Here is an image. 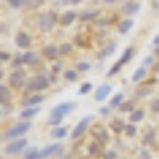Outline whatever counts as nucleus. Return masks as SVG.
I'll use <instances>...</instances> for the list:
<instances>
[{"label":"nucleus","instance_id":"4c0bfd02","mask_svg":"<svg viewBox=\"0 0 159 159\" xmlns=\"http://www.w3.org/2000/svg\"><path fill=\"white\" fill-rule=\"evenodd\" d=\"M89 89H91V83H84V84L81 86V89H80V94H86Z\"/></svg>","mask_w":159,"mask_h":159},{"label":"nucleus","instance_id":"f03ea898","mask_svg":"<svg viewBox=\"0 0 159 159\" xmlns=\"http://www.w3.org/2000/svg\"><path fill=\"white\" fill-rule=\"evenodd\" d=\"M30 129V123L27 121V123H19V124H16V126H13L11 129H8L7 132H5V139H16V137H21L22 134H25Z\"/></svg>","mask_w":159,"mask_h":159},{"label":"nucleus","instance_id":"5701e85b","mask_svg":"<svg viewBox=\"0 0 159 159\" xmlns=\"http://www.w3.org/2000/svg\"><path fill=\"white\" fill-rule=\"evenodd\" d=\"M143 115H145V113H143L142 110H137V111H134V113L130 115V121H132V123H139L140 119L143 118Z\"/></svg>","mask_w":159,"mask_h":159},{"label":"nucleus","instance_id":"6ab92c4d","mask_svg":"<svg viewBox=\"0 0 159 159\" xmlns=\"http://www.w3.org/2000/svg\"><path fill=\"white\" fill-rule=\"evenodd\" d=\"M42 157H43V156H42V151H38V150H35V148L29 150L27 154H25V159H42Z\"/></svg>","mask_w":159,"mask_h":159},{"label":"nucleus","instance_id":"9b49d317","mask_svg":"<svg viewBox=\"0 0 159 159\" xmlns=\"http://www.w3.org/2000/svg\"><path fill=\"white\" fill-rule=\"evenodd\" d=\"M10 81H11V84H13V86L19 88V86L24 83V72H22V70H16V72H13V75H11V78H10Z\"/></svg>","mask_w":159,"mask_h":159},{"label":"nucleus","instance_id":"c85d7f7f","mask_svg":"<svg viewBox=\"0 0 159 159\" xmlns=\"http://www.w3.org/2000/svg\"><path fill=\"white\" fill-rule=\"evenodd\" d=\"M70 51H72V45H69V43H64V45L59 48V52H61V54H69Z\"/></svg>","mask_w":159,"mask_h":159},{"label":"nucleus","instance_id":"cd10ccee","mask_svg":"<svg viewBox=\"0 0 159 159\" xmlns=\"http://www.w3.org/2000/svg\"><path fill=\"white\" fill-rule=\"evenodd\" d=\"M124 126H123V123L119 121V119H116V121H113L111 123V129L115 130V132H121V129H123Z\"/></svg>","mask_w":159,"mask_h":159},{"label":"nucleus","instance_id":"c756f323","mask_svg":"<svg viewBox=\"0 0 159 159\" xmlns=\"http://www.w3.org/2000/svg\"><path fill=\"white\" fill-rule=\"evenodd\" d=\"M137 10H139V5H137V3H129V5H126V8H124L126 13H135Z\"/></svg>","mask_w":159,"mask_h":159},{"label":"nucleus","instance_id":"58836bf2","mask_svg":"<svg viewBox=\"0 0 159 159\" xmlns=\"http://www.w3.org/2000/svg\"><path fill=\"white\" fill-rule=\"evenodd\" d=\"M151 110H153V111H156V113L159 111V99H157V100H154V102L151 103Z\"/></svg>","mask_w":159,"mask_h":159},{"label":"nucleus","instance_id":"dca6fc26","mask_svg":"<svg viewBox=\"0 0 159 159\" xmlns=\"http://www.w3.org/2000/svg\"><path fill=\"white\" fill-rule=\"evenodd\" d=\"M37 61H38V57H37V54H35V52H25V54L22 56V62H24V64L34 65Z\"/></svg>","mask_w":159,"mask_h":159},{"label":"nucleus","instance_id":"72a5a7b5","mask_svg":"<svg viewBox=\"0 0 159 159\" xmlns=\"http://www.w3.org/2000/svg\"><path fill=\"white\" fill-rule=\"evenodd\" d=\"M124 129H126V132H127V135H130V137H132V135H135V127H134V126H132V124H129V126H126Z\"/></svg>","mask_w":159,"mask_h":159},{"label":"nucleus","instance_id":"f704fd0d","mask_svg":"<svg viewBox=\"0 0 159 159\" xmlns=\"http://www.w3.org/2000/svg\"><path fill=\"white\" fill-rule=\"evenodd\" d=\"M22 2H24V0H8V3H10L13 8H19Z\"/></svg>","mask_w":159,"mask_h":159},{"label":"nucleus","instance_id":"473e14b6","mask_svg":"<svg viewBox=\"0 0 159 159\" xmlns=\"http://www.w3.org/2000/svg\"><path fill=\"white\" fill-rule=\"evenodd\" d=\"M83 0H61L62 5H76V3H81Z\"/></svg>","mask_w":159,"mask_h":159},{"label":"nucleus","instance_id":"1a4fd4ad","mask_svg":"<svg viewBox=\"0 0 159 159\" xmlns=\"http://www.w3.org/2000/svg\"><path fill=\"white\" fill-rule=\"evenodd\" d=\"M57 54H59V49L56 48V45H46V46L43 48V56H45L46 59L54 61V59L57 57Z\"/></svg>","mask_w":159,"mask_h":159},{"label":"nucleus","instance_id":"7c9ffc66","mask_svg":"<svg viewBox=\"0 0 159 159\" xmlns=\"http://www.w3.org/2000/svg\"><path fill=\"white\" fill-rule=\"evenodd\" d=\"M64 76L69 80V81H73V80H76V72H73V70H67L64 73Z\"/></svg>","mask_w":159,"mask_h":159},{"label":"nucleus","instance_id":"a211bd4d","mask_svg":"<svg viewBox=\"0 0 159 159\" xmlns=\"http://www.w3.org/2000/svg\"><path fill=\"white\" fill-rule=\"evenodd\" d=\"M94 135H96V139H99V140H100V142H103V143H107V142H108V134H107V130H105L103 127H102V129H99Z\"/></svg>","mask_w":159,"mask_h":159},{"label":"nucleus","instance_id":"bb28decb","mask_svg":"<svg viewBox=\"0 0 159 159\" xmlns=\"http://www.w3.org/2000/svg\"><path fill=\"white\" fill-rule=\"evenodd\" d=\"M24 3L27 5V7H30V8H35L38 5H42L43 0H24Z\"/></svg>","mask_w":159,"mask_h":159},{"label":"nucleus","instance_id":"f3484780","mask_svg":"<svg viewBox=\"0 0 159 159\" xmlns=\"http://www.w3.org/2000/svg\"><path fill=\"white\" fill-rule=\"evenodd\" d=\"M40 111V108L38 107H32V108H25L22 113H21V118H24V119H30L32 116H35L37 113Z\"/></svg>","mask_w":159,"mask_h":159},{"label":"nucleus","instance_id":"b1692460","mask_svg":"<svg viewBox=\"0 0 159 159\" xmlns=\"http://www.w3.org/2000/svg\"><path fill=\"white\" fill-rule=\"evenodd\" d=\"M145 73H147V70H145V69H139L135 73H134V76H132V81H140V80L145 76Z\"/></svg>","mask_w":159,"mask_h":159},{"label":"nucleus","instance_id":"39448f33","mask_svg":"<svg viewBox=\"0 0 159 159\" xmlns=\"http://www.w3.org/2000/svg\"><path fill=\"white\" fill-rule=\"evenodd\" d=\"M24 147H27V140H25V139H19V140H15V142H11L10 145H7L5 153L7 154H18Z\"/></svg>","mask_w":159,"mask_h":159},{"label":"nucleus","instance_id":"393cba45","mask_svg":"<svg viewBox=\"0 0 159 159\" xmlns=\"http://www.w3.org/2000/svg\"><path fill=\"white\" fill-rule=\"evenodd\" d=\"M121 102H123V94L119 92V94H116V96L111 99V102H110V107H111V108H113V107H118V105L121 103Z\"/></svg>","mask_w":159,"mask_h":159},{"label":"nucleus","instance_id":"a878e982","mask_svg":"<svg viewBox=\"0 0 159 159\" xmlns=\"http://www.w3.org/2000/svg\"><path fill=\"white\" fill-rule=\"evenodd\" d=\"M99 15L97 11H84L83 15H81V21H88V19H92V18H96Z\"/></svg>","mask_w":159,"mask_h":159},{"label":"nucleus","instance_id":"6e6552de","mask_svg":"<svg viewBox=\"0 0 159 159\" xmlns=\"http://www.w3.org/2000/svg\"><path fill=\"white\" fill-rule=\"evenodd\" d=\"M62 153V145L61 143H54V145H49L46 147L43 151H42V156L43 157H48V156H54V154H61Z\"/></svg>","mask_w":159,"mask_h":159},{"label":"nucleus","instance_id":"9d476101","mask_svg":"<svg viewBox=\"0 0 159 159\" xmlns=\"http://www.w3.org/2000/svg\"><path fill=\"white\" fill-rule=\"evenodd\" d=\"M16 45L19 48H29L30 46V37L25 32H19L16 35Z\"/></svg>","mask_w":159,"mask_h":159},{"label":"nucleus","instance_id":"f257e3e1","mask_svg":"<svg viewBox=\"0 0 159 159\" xmlns=\"http://www.w3.org/2000/svg\"><path fill=\"white\" fill-rule=\"evenodd\" d=\"M73 108V103L72 102H65V103H59L57 107L52 108L51 115H49V124H59L62 121V118L67 115L69 111H72Z\"/></svg>","mask_w":159,"mask_h":159},{"label":"nucleus","instance_id":"c9c22d12","mask_svg":"<svg viewBox=\"0 0 159 159\" xmlns=\"http://www.w3.org/2000/svg\"><path fill=\"white\" fill-rule=\"evenodd\" d=\"M99 150H100V147H99L97 143H94V145H91L89 153H91V154H97V153H99Z\"/></svg>","mask_w":159,"mask_h":159},{"label":"nucleus","instance_id":"7ed1b4c3","mask_svg":"<svg viewBox=\"0 0 159 159\" xmlns=\"http://www.w3.org/2000/svg\"><path fill=\"white\" fill-rule=\"evenodd\" d=\"M40 29H42L43 32H49L52 27H54V24H56V15L52 11L46 13V15H43L42 18H40Z\"/></svg>","mask_w":159,"mask_h":159},{"label":"nucleus","instance_id":"ddd939ff","mask_svg":"<svg viewBox=\"0 0 159 159\" xmlns=\"http://www.w3.org/2000/svg\"><path fill=\"white\" fill-rule=\"evenodd\" d=\"M76 19V13L75 11H65L61 16V24L62 25H70L73 21Z\"/></svg>","mask_w":159,"mask_h":159},{"label":"nucleus","instance_id":"a19ab883","mask_svg":"<svg viewBox=\"0 0 159 159\" xmlns=\"http://www.w3.org/2000/svg\"><path fill=\"white\" fill-rule=\"evenodd\" d=\"M153 43H154V45H159V35H156V37H154V40H153Z\"/></svg>","mask_w":159,"mask_h":159},{"label":"nucleus","instance_id":"e433bc0d","mask_svg":"<svg viewBox=\"0 0 159 159\" xmlns=\"http://www.w3.org/2000/svg\"><path fill=\"white\" fill-rule=\"evenodd\" d=\"M132 105H134V102H127V103H123V105H121V108H119V110H123V111L132 110Z\"/></svg>","mask_w":159,"mask_h":159},{"label":"nucleus","instance_id":"aec40b11","mask_svg":"<svg viewBox=\"0 0 159 159\" xmlns=\"http://www.w3.org/2000/svg\"><path fill=\"white\" fill-rule=\"evenodd\" d=\"M132 24H134V22H132V19H126V21H123L121 24H119V32H121V34H126V32L132 27Z\"/></svg>","mask_w":159,"mask_h":159},{"label":"nucleus","instance_id":"79ce46f5","mask_svg":"<svg viewBox=\"0 0 159 159\" xmlns=\"http://www.w3.org/2000/svg\"><path fill=\"white\" fill-rule=\"evenodd\" d=\"M2 61H8V54H7V52H2Z\"/></svg>","mask_w":159,"mask_h":159},{"label":"nucleus","instance_id":"f8f14e48","mask_svg":"<svg viewBox=\"0 0 159 159\" xmlns=\"http://www.w3.org/2000/svg\"><path fill=\"white\" fill-rule=\"evenodd\" d=\"M45 100V96H42V94H35V96H30V97H27V99H24V107H34V105H37V103H40V102H43Z\"/></svg>","mask_w":159,"mask_h":159},{"label":"nucleus","instance_id":"ea45409f","mask_svg":"<svg viewBox=\"0 0 159 159\" xmlns=\"http://www.w3.org/2000/svg\"><path fill=\"white\" fill-rule=\"evenodd\" d=\"M113 157H116V153L115 151H110V153L105 154V159H113Z\"/></svg>","mask_w":159,"mask_h":159},{"label":"nucleus","instance_id":"0eeeda50","mask_svg":"<svg viewBox=\"0 0 159 159\" xmlns=\"http://www.w3.org/2000/svg\"><path fill=\"white\" fill-rule=\"evenodd\" d=\"M130 57H132V48H127V49L124 51L123 57L119 59V61H118V62H116V64L113 65V67H111V70L108 72V75L111 76V75H115L116 72H119V69H121V67H123V65H124V64H126V62H127V61H129Z\"/></svg>","mask_w":159,"mask_h":159},{"label":"nucleus","instance_id":"37998d69","mask_svg":"<svg viewBox=\"0 0 159 159\" xmlns=\"http://www.w3.org/2000/svg\"><path fill=\"white\" fill-rule=\"evenodd\" d=\"M107 3H113V2H116V0H105Z\"/></svg>","mask_w":159,"mask_h":159},{"label":"nucleus","instance_id":"4be33fe9","mask_svg":"<svg viewBox=\"0 0 159 159\" xmlns=\"http://www.w3.org/2000/svg\"><path fill=\"white\" fill-rule=\"evenodd\" d=\"M65 134H67V129L65 127H57L52 130V137H56V139H62Z\"/></svg>","mask_w":159,"mask_h":159},{"label":"nucleus","instance_id":"2f4dec72","mask_svg":"<svg viewBox=\"0 0 159 159\" xmlns=\"http://www.w3.org/2000/svg\"><path fill=\"white\" fill-rule=\"evenodd\" d=\"M76 69L81 70V72H86V70H89V64H88V62H80V64L76 65Z\"/></svg>","mask_w":159,"mask_h":159},{"label":"nucleus","instance_id":"423d86ee","mask_svg":"<svg viewBox=\"0 0 159 159\" xmlns=\"http://www.w3.org/2000/svg\"><path fill=\"white\" fill-rule=\"evenodd\" d=\"M29 89H34V91H42V89H46L48 88V80L45 76H34L29 84H27Z\"/></svg>","mask_w":159,"mask_h":159},{"label":"nucleus","instance_id":"2eb2a0df","mask_svg":"<svg viewBox=\"0 0 159 159\" xmlns=\"http://www.w3.org/2000/svg\"><path fill=\"white\" fill-rule=\"evenodd\" d=\"M115 49H116V45L115 43H110V45H107L102 51H100V54H99V57L100 59H105V57H108L110 54H113L115 52Z\"/></svg>","mask_w":159,"mask_h":159},{"label":"nucleus","instance_id":"20e7f679","mask_svg":"<svg viewBox=\"0 0 159 159\" xmlns=\"http://www.w3.org/2000/svg\"><path fill=\"white\" fill-rule=\"evenodd\" d=\"M92 121V116H84L81 121H80L78 124H76V127L73 129V134H72V139H78V137H81L84 132H86V129H88V126H89V123Z\"/></svg>","mask_w":159,"mask_h":159},{"label":"nucleus","instance_id":"412c9836","mask_svg":"<svg viewBox=\"0 0 159 159\" xmlns=\"http://www.w3.org/2000/svg\"><path fill=\"white\" fill-rule=\"evenodd\" d=\"M8 97H10V92H8L7 86H0V102L5 103L8 100Z\"/></svg>","mask_w":159,"mask_h":159},{"label":"nucleus","instance_id":"4468645a","mask_svg":"<svg viewBox=\"0 0 159 159\" xmlns=\"http://www.w3.org/2000/svg\"><path fill=\"white\" fill-rule=\"evenodd\" d=\"M110 91H111L110 84H102V86L96 91V100H103L105 97L110 94Z\"/></svg>","mask_w":159,"mask_h":159}]
</instances>
